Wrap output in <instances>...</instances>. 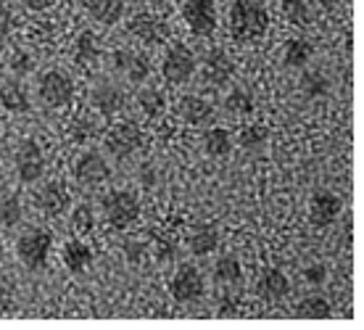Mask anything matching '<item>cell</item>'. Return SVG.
<instances>
[{
    "mask_svg": "<svg viewBox=\"0 0 364 330\" xmlns=\"http://www.w3.org/2000/svg\"><path fill=\"white\" fill-rule=\"evenodd\" d=\"M225 114L230 117H251L256 111V98L243 87H232V90L225 95Z\"/></svg>",
    "mask_w": 364,
    "mask_h": 330,
    "instance_id": "4316f807",
    "label": "cell"
},
{
    "mask_svg": "<svg viewBox=\"0 0 364 330\" xmlns=\"http://www.w3.org/2000/svg\"><path fill=\"white\" fill-rule=\"evenodd\" d=\"M92 109L98 111L100 117H117L119 111H124V103H127V95L119 85H98L90 95Z\"/></svg>",
    "mask_w": 364,
    "mask_h": 330,
    "instance_id": "ac0fdd59",
    "label": "cell"
},
{
    "mask_svg": "<svg viewBox=\"0 0 364 330\" xmlns=\"http://www.w3.org/2000/svg\"><path fill=\"white\" fill-rule=\"evenodd\" d=\"M111 61H114V69L124 74L127 82L132 85H143L151 77V69H154L148 53H143V50H117L111 55Z\"/></svg>",
    "mask_w": 364,
    "mask_h": 330,
    "instance_id": "4fadbf2b",
    "label": "cell"
},
{
    "mask_svg": "<svg viewBox=\"0 0 364 330\" xmlns=\"http://www.w3.org/2000/svg\"><path fill=\"white\" fill-rule=\"evenodd\" d=\"M211 277H214V283H219V285H237L243 280V265H240V259L232 257V254L219 257L217 262H214Z\"/></svg>",
    "mask_w": 364,
    "mask_h": 330,
    "instance_id": "484cf974",
    "label": "cell"
},
{
    "mask_svg": "<svg viewBox=\"0 0 364 330\" xmlns=\"http://www.w3.org/2000/svg\"><path fill=\"white\" fill-rule=\"evenodd\" d=\"M37 95L40 101L50 106V109H61L66 103H72L74 98V82L72 77L61 69H48L46 74H40V82H37Z\"/></svg>",
    "mask_w": 364,
    "mask_h": 330,
    "instance_id": "ba28073f",
    "label": "cell"
},
{
    "mask_svg": "<svg viewBox=\"0 0 364 330\" xmlns=\"http://www.w3.org/2000/svg\"><path fill=\"white\" fill-rule=\"evenodd\" d=\"M237 143L248 151H256V148H262L267 143V127L264 124H246V127H240L237 132Z\"/></svg>",
    "mask_w": 364,
    "mask_h": 330,
    "instance_id": "836d02e7",
    "label": "cell"
},
{
    "mask_svg": "<svg viewBox=\"0 0 364 330\" xmlns=\"http://www.w3.org/2000/svg\"><path fill=\"white\" fill-rule=\"evenodd\" d=\"M127 11V0H87V14L98 24H119Z\"/></svg>",
    "mask_w": 364,
    "mask_h": 330,
    "instance_id": "7402d4cb",
    "label": "cell"
},
{
    "mask_svg": "<svg viewBox=\"0 0 364 330\" xmlns=\"http://www.w3.org/2000/svg\"><path fill=\"white\" fill-rule=\"evenodd\" d=\"M235 299H230V296H225L222 299V304H219V317H235L237 309H235Z\"/></svg>",
    "mask_w": 364,
    "mask_h": 330,
    "instance_id": "7bdbcfd3",
    "label": "cell"
},
{
    "mask_svg": "<svg viewBox=\"0 0 364 330\" xmlns=\"http://www.w3.org/2000/svg\"><path fill=\"white\" fill-rule=\"evenodd\" d=\"M137 106L148 119H161L166 114V95L159 87H146L137 92Z\"/></svg>",
    "mask_w": 364,
    "mask_h": 330,
    "instance_id": "f1b7e54d",
    "label": "cell"
},
{
    "mask_svg": "<svg viewBox=\"0 0 364 330\" xmlns=\"http://www.w3.org/2000/svg\"><path fill=\"white\" fill-rule=\"evenodd\" d=\"M9 66H11V72H14V74H29L37 66V61H35V55L29 53V50L18 48L16 53L11 55Z\"/></svg>",
    "mask_w": 364,
    "mask_h": 330,
    "instance_id": "d590c367",
    "label": "cell"
},
{
    "mask_svg": "<svg viewBox=\"0 0 364 330\" xmlns=\"http://www.w3.org/2000/svg\"><path fill=\"white\" fill-rule=\"evenodd\" d=\"M16 27V16H14V11L6 6V3H0V37H9Z\"/></svg>",
    "mask_w": 364,
    "mask_h": 330,
    "instance_id": "ab89813d",
    "label": "cell"
},
{
    "mask_svg": "<svg viewBox=\"0 0 364 330\" xmlns=\"http://www.w3.org/2000/svg\"><path fill=\"white\" fill-rule=\"evenodd\" d=\"M174 111H177V117L182 122H188L193 127H203V124H209L214 119V106L209 101H203L200 95H182L177 106H174Z\"/></svg>",
    "mask_w": 364,
    "mask_h": 330,
    "instance_id": "e0dca14e",
    "label": "cell"
},
{
    "mask_svg": "<svg viewBox=\"0 0 364 330\" xmlns=\"http://www.w3.org/2000/svg\"><path fill=\"white\" fill-rule=\"evenodd\" d=\"M69 222H72V230L77 235H87V233L95 230V209H92L90 203H77L72 209Z\"/></svg>",
    "mask_w": 364,
    "mask_h": 330,
    "instance_id": "1f68e13d",
    "label": "cell"
},
{
    "mask_svg": "<svg viewBox=\"0 0 364 330\" xmlns=\"http://www.w3.org/2000/svg\"><path fill=\"white\" fill-rule=\"evenodd\" d=\"M301 92H304L306 98H317L322 92H328V80L317 72H306L301 77Z\"/></svg>",
    "mask_w": 364,
    "mask_h": 330,
    "instance_id": "e575fe53",
    "label": "cell"
},
{
    "mask_svg": "<svg viewBox=\"0 0 364 330\" xmlns=\"http://www.w3.org/2000/svg\"><path fill=\"white\" fill-rule=\"evenodd\" d=\"M72 172H74V180L80 185L95 188V185L106 183L111 177V166L103 159V154H98V151H85V154H80V156L74 159Z\"/></svg>",
    "mask_w": 364,
    "mask_h": 330,
    "instance_id": "8fae6325",
    "label": "cell"
},
{
    "mask_svg": "<svg viewBox=\"0 0 364 330\" xmlns=\"http://www.w3.org/2000/svg\"><path fill=\"white\" fill-rule=\"evenodd\" d=\"M46 154L37 140H21L16 146V154H14V169H16L18 180L21 183H37L43 174H46Z\"/></svg>",
    "mask_w": 364,
    "mask_h": 330,
    "instance_id": "9c48e42d",
    "label": "cell"
},
{
    "mask_svg": "<svg viewBox=\"0 0 364 330\" xmlns=\"http://www.w3.org/2000/svg\"><path fill=\"white\" fill-rule=\"evenodd\" d=\"M232 135H230V129L225 127H211L203 132V138H200V148H203V154L211 159H228L232 154Z\"/></svg>",
    "mask_w": 364,
    "mask_h": 330,
    "instance_id": "ffe728a7",
    "label": "cell"
},
{
    "mask_svg": "<svg viewBox=\"0 0 364 330\" xmlns=\"http://www.w3.org/2000/svg\"><path fill=\"white\" fill-rule=\"evenodd\" d=\"M228 29L235 43H256L269 29V11L259 0H232Z\"/></svg>",
    "mask_w": 364,
    "mask_h": 330,
    "instance_id": "6da1fadb",
    "label": "cell"
},
{
    "mask_svg": "<svg viewBox=\"0 0 364 330\" xmlns=\"http://www.w3.org/2000/svg\"><path fill=\"white\" fill-rule=\"evenodd\" d=\"M95 122L90 119H77L72 124V140H77V143H85V140H90L92 135H95Z\"/></svg>",
    "mask_w": 364,
    "mask_h": 330,
    "instance_id": "8d00e7d4",
    "label": "cell"
},
{
    "mask_svg": "<svg viewBox=\"0 0 364 330\" xmlns=\"http://www.w3.org/2000/svg\"><path fill=\"white\" fill-rule=\"evenodd\" d=\"M330 314H333V307L325 296H306L296 307V317L301 320H328Z\"/></svg>",
    "mask_w": 364,
    "mask_h": 330,
    "instance_id": "4dcf8cb0",
    "label": "cell"
},
{
    "mask_svg": "<svg viewBox=\"0 0 364 330\" xmlns=\"http://www.w3.org/2000/svg\"><path fill=\"white\" fill-rule=\"evenodd\" d=\"M182 21L196 37H211L217 32L219 14L217 0H185L182 3Z\"/></svg>",
    "mask_w": 364,
    "mask_h": 330,
    "instance_id": "8992f818",
    "label": "cell"
},
{
    "mask_svg": "<svg viewBox=\"0 0 364 330\" xmlns=\"http://www.w3.org/2000/svg\"><path fill=\"white\" fill-rule=\"evenodd\" d=\"M200 74H203V82L211 87H225L235 74V61L230 58L225 48H209V53L200 61Z\"/></svg>",
    "mask_w": 364,
    "mask_h": 330,
    "instance_id": "7c38bea8",
    "label": "cell"
},
{
    "mask_svg": "<svg viewBox=\"0 0 364 330\" xmlns=\"http://www.w3.org/2000/svg\"><path fill=\"white\" fill-rule=\"evenodd\" d=\"M35 203L37 209L48 214V217H61V214H66L69 203H72V193H69L64 180H50V183H46L37 191Z\"/></svg>",
    "mask_w": 364,
    "mask_h": 330,
    "instance_id": "5bb4252c",
    "label": "cell"
},
{
    "mask_svg": "<svg viewBox=\"0 0 364 330\" xmlns=\"http://www.w3.org/2000/svg\"><path fill=\"white\" fill-rule=\"evenodd\" d=\"M319 6H322V9H328V11H333V9H338V6H341V0H319Z\"/></svg>",
    "mask_w": 364,
    "mask_h": 330,
    "instance_id": "ee69618b",
    "label": "cell"
},
{
    "mask_svg": "<svg viewBox=\"0 0 364 330\" xmlns=\"http://www.w3.org/2000/svg\"><path fill=\"white\" fill-rule=\"evenodd\" d=\"M196 69H198V61L185 43H174V46L166 48L164 58H161V74L169 85L191 82Z\"/></svg>",
    "mask_w": 364,
    "mask_h": 330,
    "instance_id": "277c9868",
    "label": "cell"
},
{
    "mask_svg": "<svg viewBox=\"0 0 364 330\" xmlns=\"http://www.w3.org/2000/svg\"><path fill=\"white\" fill-rule=\"evenodd\" d=\"M11 304H14V294H11V288L3 280H0V314H6L11 309Z\"/></svg>",
    "mask_w": 364,
    "mask_h": 330,
    "instance_id": "60d3db41",
    "label": "cell"
},
{
    "mask_svg": "<svg viewBox=\"0 0 364 330\" xmlns=\"http://www.w3.org/2000/svg\"><path fill=\"white\" fill-rule=\"evenodd\" d=\"M301 277H304V283L306 285H322L325 280H328V267L325 265H309L304 272H301Z\"/></svg>",
    "mask_w": 364,
    "mask_h": 330,
    "instance_id": "74e56055",
    "label": "cell"
},
{
    "mask_svg": "<svg viewBox=\"0 0 364 330\" xmlns=\"http://www.w3.org/2000/svg\"><path fill=\"white\" fill-rule=\"evenodd\" d=\"M169 294L174 302L180 304H196L206 294V280L196 265H182L174 270L172 280H169Z\"/></svg>",
    "mask_w": 364,
    "mask_h": 330,
    "instance_id": "52a82bcc",
    "label": "cell"
},
{
    "mask_svg": "<svg viewBox=\"0 0 364 330\" xmlns=\"http://www.w3.org/2000/svg\"><path fill=\"white\" fill-rule=\"evenodd\" d=\"M314 55V46L304 37H293L285 43V50H282V64L288 69H304V66L311 61Z\"/></svg>",
    "mask_w": 364,
    "mask_h": 330,
    "instance_id": "d4e9b609",
    "label": "cell"
},
{
    "mask_svg": "<svg viewBox=\"0 0 364 330\" xmlns=\"http://www.w3.org/2000/svg\"><path fill=\"white\" fill-rule=\"evenodd\" d=\"M188 248L193 257H211L219 248V230L214 225H198L188 235Z\"/></svg>",
    "mask_w": 364,
    "mask_h": 330,
    "instance_id": "44dd1931",
    "label": "cell"
},
{
    "mask_svg": "<svg viewBox=\"0 0 364 330\" xmlns=\"http://www.w3.org/2000/svg\"><path fill=\"white\" fill-rule=\"evenodd\" d=\"M100 40L95 32L90 29H85L82 35L77 37V43H74V61L82 66V69H90L100 61Z\"/></svg>",
    "mask_w": 364,
    "mask_h": 330,
    "instance_id": "603a6c76",
    "label": "cell"
},
{
    "mask_svg": "<svg viewBox=\"0 0 364 330\" xmlns=\"http://www.w3.org/2000/svg\"><path fill=\"white\" fill-rule=\"evenodd\" d=\"M280 11H282V16L288 18L291 24H296V27H306L311 21V11L306 0H282Z\"/></svg>",
    "mask_w": 364,
    "mask_h": 330,
    "instance_id": "d6a6232c",
    "label": "cell"
},
{
    "mask_svg": "<svg viewBox=\"0 0 364 330\" xmlns=\"http://www.w3.org/2000/svg\"><path fill=\"white\" fill-rule=\"evenodd\" d=\"M309 222L314 228H330L341 217L343 201L333 191H317L309 198Z\"/></svg>",
    "mask_w": 364,
    "mask_h": 330,
    "instance_id": "9a60e30c",
    "label": "cell"
},
{
    "mask_svg": "<svg viewBox=\"0 0 364 330\" xmlns=\"http://www.w3.org/2000/svg\"><path fill=\"white\" fill-rule=\"evenodd\" d=\"M92 259H95L92 248L80 238L66 240L64 248H61V262H64V267L69 272H74V275L85 272V270L92 265Z\"/></svg>",
    "mask_w": 364,
    "mask_h": 330,
    "instance_id": "d6986e66",
    "label": "cell"
},
{
    "mask_svg": "<svg viewBox=\"0 0 364 330\" xmlns=\"http://www.w3.org/2000/svg\"><path fill=\"white\" fill-rule=\"evenodd\" d=\"M127 32L135 37L137 43H143V46H161L169 40V24H166L164 18H159L156 14H135V16L127 21Z\"/></svg>",
    "mask_w": 364,
    "mask_h": 330,
    "instance_id": "30bf717a",
    "label": "cell"
},
{
    "mask_svg": "<svg viewBox=\"0 0 364 330\" xmlns=\"http://www.w3.org/2000/svg\"><path fill=\"white\" fill-rule=\"evenodd\" d=\"M21 6L27 11H35V14H40V11H48L50 6H53V0H18Z\"/></svg>",
    "mask_w": 364,
    "mask_h": 330,
    "instance_id": "b9f144b4",
    "label": "cell"
},
{
    "mask_svg": "<svg viewBox=\"0 0 364 330\" xmlns=\"http://www.w3.org/2000/svg\"><path fill=\"white\" fill-rule=\"evenodd\" d=\"M0 262H3V243H0Z\"/></svg>",
    "mask_w": 364,
    "mask_h": 330,
    "instance_id": "f6af8a7d",
    "label": "cell"
},
{
    "mask_svg": "<svg viewBox=\"0 0 364 330\" xmlns=\"http://www.w3.org/2000/svg\"><path fill=\"white\" fill-rule=\"evenodd\" d=\"M154 235V254L159 262H172L174 257H177V251H180V240H177V233L174 230H154L151 233Z\"/></svg>",
    "mask_w": 364,
    "mask_h": 330,
    "instance_id": "f546056e",
    "label": "cell"
},
{
    "mask_svg": "<svg viewBox=\"0 0 364 330\" xmlns=\"http://www.w3.org/2000/svg\"><path fill=\"white\" fill-rule=\"evenodd\" d=\"M21 220V198L16 191L0 185V228H14Z\"/></svg>",
    "mask_w": 364,
    "mask_h": 330,
    "instance_id": "83f0119b",
    "label": "cell"
},
{
    "mask_svg": "<svg viewBox=\"0 0 364 330\" xmlns=\"http://www.w3.org/2000/svg\"><path fill=\"white\" fill-rule=\"evenodd\" d=\"M100 209L114 230H127L140 217V201L132 191H109L103 196Z\"/></svg>",
    "mask_w": 364,
    "mask_h": 330,
    "instance_id": "3957f363",
    "label": "cell"
},
{
    "mask_svg": "<svg viewBox=\"0 0 364 330\" xmlns=\"http://www.w3.org/2000/svg\"><path fill=\"white\" fill-rule=\"evenodd\" d=\"M140 146H143V129L135 122H117L103 135V148L114 159H129Z\"/></svg>",
    "mask_w": 364,
    "mask_h": 330,
    "instance_id": "5b68a950",
    "label": "cell"
},
{
    "mask_svg": "<svg viewBox=\"0 0 364 330\" xmlns=\"http://www.w3.org/2000/svg\"><path fill=\"white\" fill-rule=\"evenodd\" d=\"M146 254L148 248L140 243V240H127L124 243V257H127L129 265H143L146 262Z\"/></svg>",
    "mask_w": 364,
    "mask_h": 330,
    "instance_id": "f35d334b",
    "label": "cell"
},
{
    "mask_svg": "<svg viewBox=\"0 0 364 330\" xmlns=\"http://www.w3.org/2000/svg\"><path fill=\"white\" fill-rule=\"evenodd\" d=\"M50 251H53V235H50V230L32 228L27 233H21L16 240V257L29 272L46 270Z\"/></svg>",
    "mask_w": 364,
    "mask_h": 330,
    "instance_id": "7a4b0ae2",
    "label": "cell"
},
{
    "mask_svg": "<svg viewBox=\"0 0 364 330\" xmlns=\"http://www.w3.org/2000/svg\"><path fill=\"white\" fill-rule=\"evenodd\" d=\"M0 106L11 114H27L32 109V101H29V92L24 90L21 82H3L0 85Z\"/></svg>",
    "mask_w": 364,
    "mask_h": 330,
    "instance_id": "cb8c5ba5",
    "label": "cell"
},
{
    "mask_svg": "<svg viewBox=\"0 0 364 330\" xmlns=\"http://www.w3.org/2000/svg\"><path fill=\"white\" fill-rule=\"evenodd\" d=\"M254 291L259 299H264V302H282L285 296L291 294V283H288V275L277 270V267H264L259 277H256V285Z\"/></svg>",
    "mask_w": 364,
    "mask_h": 330,
    "instance_id": "2e32d148",
    "label": "cell"
}]
</instances>
